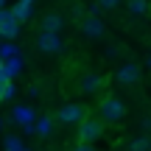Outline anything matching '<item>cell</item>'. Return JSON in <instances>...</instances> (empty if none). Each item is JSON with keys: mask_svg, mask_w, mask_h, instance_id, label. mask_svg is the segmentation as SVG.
Segmentation results:
<instances>
[{"mask_svg": "<svg viewBox=\"0 0 151 151\" xmlns=\"http://www.w3.org/2000/svg\"><path fill=\"white\" fill-rule=\"evenodd\" d=\"M98 112H101V120L118 123V120L126 115V109H123V101H120L118 95H104V101L98 104Z\"/></svg>", "mask_w": 151, "mask_h": 151, "instance_id": "1", "label": "cell"}, {"mask_svg": "<svg viewBox=\"0 0 151 151\" xmlns=\"http://www.w3.org/2000/svg\"><path fill=\"white\" fill-rule=\"evenodd\" d=\"M104 134V120L101 118H84L78 123V143H95Z\"/></svg>", "mask_w": 151, "mask_h": 151, "instance_id": "2", "label": "cell"}, {"mask_svg": "<svg viewBox=\"0 0 151 151\" xmlns=\"http://www.w3.org/2000/svg\"><path fill=\"white\" fill-rule=\"evenodd\" d=\"M84 118H87V106H84V104H76V101L65 104V106H62L59 112H56V120H59V123H65V126L81 123Z\"/></svg>", "mask_w": 151, "mask_h": 151, "instance_id": "3", "label": "cell"}, {"mask_svg": "<svg viewBox=\"0 0 151 151\" xmlns=\"http://www.w3.org/2000/svg\"><path fill=\"white\" fill-rule=\"evenodd\" d=\"M17 34H20V22L14 20V11L0 9V37L6 42H11V39H17Z\"/></svg>", "mask_w": 151, "mask_h": 151, "instance_id": "4", "label": "cell"}, {"mask_svg": "<svg viewBox=\"0 0 151 151\" xmlns=\"http://www.w3.org/2000/svg\"><path fill=\"white\" fill-rule=\"evenodd\" d=\"M115 81H118V87H134L137 81H140V67L132 65V62L120 65L118 70H115Z\"/></svg>", "mask_w": 151, "mask_h": 151, "instance_id": "5", "label": "cell"}, {"mask_svg": "<svg viewBox=\"0 0 151 151\" xmlns=\"http://www.w3.org/2000/svg\"><path fill=\"white\" fill-rule=\"evenodd\" d=\"M81 34H84L87 39H98V37H104V34H106V25H104L101 17L87 14L84 20H81Z\"/></svg>", "mask_w": 151, "mask_h": 151, "instance_id": "6", "label": "cell"}, {"mask_svg": "<svg viewBox=\"0 0 151 151\" xmlns=\"http://www.w3.org/2000/svg\"><path fill=\"white\" fill-rule=\"evenodd\" d=\"M37 48L42 50V53H59L62 48H65V39L59 37V34H39V39H37Z\"/></svg>", "mask_w": 151, "mask_h": 151, "instance_id": "7", "label": "cell"}, {"mask_svg": "<svg viewBox=\"0 0 151 151\" xmlns=\"http://www.w3.org/2000/svg\"><path fill=\"white\" fill-rule=\"evenodd\" d=\"M101 87H104V78H101L98 73H84V76L78 78V90L84 92V95H95Z\"/></svg>", "mask_w": 151, "mask_h": 151, "instance_id": "8", "label": "cell"}, {"mask_svg": "<svg viewBox=\"0 0 151 151\" xmlns=\"http://www.w3.org/2000/svg\"><path fill=\"white\" fill-rule=\"evenodd\" d=\"M11 120L20 123V126H28V123L37 120V112H34L31 106H14V109H11Z\"/></svg>", "mask_w": 151, "mask_h": 151, "instance_id": "9", "label": "cell"}, {"mask_svg": "<svg viewBox=\"0 0 151 151\" xmlns=\"http://www.w3.org/2000/svg\"><path fill=\"white\" fill-rule=\"evenodd\" d=\"M34 3L37 0H20V3H14V20L17 22H25V20H31V11H34Z\"/></svg>", "mask_w": 151, "mask_h": 151, "instance_id": "10", "label": "cell"}, {"mask_svg": "<svg viewBox=\"0 0 151 151\" xmlns=\"http://www.w3.org/2000/svg\"><path fill=\"white\" fill-rule=\"evenodd\" d=\"M62 25H65L62 14H45V17H42V31H45V34H59Z\"/></svg>", "mask_w": 151, "mask_h": 151, "instance_id": "11", "label": "cell"}, {"mask_svg": "<svg viewBox=\"0 0 151 151\" xmlns=\"http://www.w3.org/2000/svg\"><path fill=\"white\" fill-rule=\"evenodd\" d=\"M34 126H37V134H39V137H48L50 132H53V118H48V115H45V118H39Z\"/></svg>", "mask_w": 151, "mask_h": 151, "instance_id": "12", "label": "cell"}, {"mask_svg": "<svg viewBox=\"0 0 151 151\" xmlns=\"http://www.w3.org/2000/svg\"><path fill=\"white\" fill-rule=\"evenodd\" d=\"M3 148H6V151H25V143H22V137L9 134V137L3 140Z\"/></svg>", "mask_w": 151, "mask_h": 151, "instance_id": "13", "label": "cell"}, {"mask_svg": "<svg viewBox=\"0 0 151 151\" xmlns=\"http://www.w3.org/2000/svg\"><path fill=\"white\" fill-rule=\"evenodd\" d=\"M129 14H134V17L148 14V0H129Z\"/></svg>", "mask_w": 151, "mask_h": 151, "instance_id": "14", "label": "cell"}, {"mask_svg": "<svg viewBox=\"0 0 151 151\" xmlns=\"http://www.w3.org/2000/svg\"><path fill=\"white\" fill-rule=\"evenodd\" d=\"M14 56H20V50H17V45H11V42L0 45V62H9V59H14Z\"/></svg>", "mask_w": 151, "mask_h": 151, "instance_id": "15", "label": "cell"}, {"mask_svg": "<svg viewBox=\"0 0 151 151\" xmlns=\"http://www.w3.org/2000/svg\"><path fill=\"white\" fill-rule=\"evenodd\" d=\"M20 67H22V62H20V56H14V59H9V62H3V70L9 73V78H14V76L20 73Z\"/></svg>", "mask_w": 151, "mask_h": 151, "instance_id": "16", "label": "cell"}, {"mask_svg": "<svg viewBox=\"0 0 151 151\" xmlns=\"http://www.w3.org/2000/svg\"><path fill=\"white\" fill-rule=\"evenodd\" d=\"M129 151H148V140L146 137H134V140L129 143Z\"/></svg>", "mask_w": 151, "mask_h": 151, "instance_id": "17", "label": "cell"}, {"mask_svg": "<svg viewBox=\"0 0 151 151\" xmlns=\"http://www.w3.org/2000/svg\"><path fill=\"white\" fill-rule=\"evenodd\" d=\"M17 95V87H14V81H9V84L3 87V101H9V98H14Z\"/></svg>", "mask_w": 151, "mask_h": 151, "instance_id": "18", "label": "cell"}, {"mask_svg": "<svg viewBox=\"0 0 151 151\" xmlns=\"http://www.w3.org/2000/svg\"><path fill=\"white\" fill-rule=\"evenodd\" d=\"M28 98H39V95H42V87H39V84H28Z\"/></svg>", "mask_w": 151, "mask_h": 151, "instance_id": "19", "label": "cell"}, {"mask_svg": "<svg viewBox=\"0 0 151 151\" xmlns=\"http://www.w3.org/2000/svg\"><path fill=\"white\" fill-rule=\"evenodd\" d=\"M98 6H101V9H118L120 6V0H95Z\"/></svg>", "mask_w": 151, "mask_h": 151, "instance_id": "20", "label": "cell"}, {"mask_svg": "<svg viewBox=\"0 0 151 151\" xmlns=\"http://www.w3.org/2000/svg\"><path fill=\"white\" fill-rule=\"evenodd\" d=\"M73 151H95V148H92V146H90V143H78V146H76Z\"/></svg>", "mask_w": 151, "mask_h": 151, "instance_id": "21", "label": "cell"}, {"mask_svg": "<svg viewBox=\"0 0 151 151\" xmlns=\"http://www.w3.org/2000/svg\"><path fill=\"white\" fill-rule=\"evenodd\" d=\"M0 104H3V87H0Z\"/></svg>", "mask_w": 151, "mask_h": 151, "instance_id": "22", "label": "cell"}, {"mask_svg": "<svg viewBox=\"0 0 151 151\" xmlns=\"http://www.w3.org/2000/svg\"><path fill=\"white\" fill-rule=\"evenodd\" d=\"M0 9H6V0H0Z\"/></svg>", "mask_w": 151, "mask_h": 151, "instance_id": "23", "label": "cell"}, {"mask_svg": "<svg viewBox=\"0 0 151 151\" xmlns=\"http://www.w3.org/2000/svg\"><path fill=\"white\" fill-rule=\"evenodd\" d=\"M148 67H151V53H148Z\"/></svg>", "mask_w": 151, "mask_h": 151, "instance_id": "24", "label": "cell"}, {"mask_svg": "<svg viewBox=\"0 0 151 151\" xmlns=\"http://www.w3.org/2000/svg\"><path fill=\"white\" fill-rule=\"evenodd\" d=\"M148 151H151V140H148Z\"/></svg>", "mask_w": 151, "mask_h": 151, "instance_id": "25", "label": "cell"}, {"mask_svg": "<svg viewBox=\"0 0 151 151\" xmlns=\"http://www.w3.org/2000/svg\"><path fill=\"white\" fill-rule=\"evenodd\" d=\"M0 129H3V120H0Z\"/></svg>", "mask_w": 151, "mask_h": 151, "instance_id": "26", "label": "cell"}, {"mask_svg": "<svg viewBox=\"0 0 151 151\" xmlns=\"http://www.w3.org/2000/svg\"><path fill=\"white\" fill-rule=\"evenodd\" d=\"M0 65H3V62H0Z\"/></svg>", "mask_w": 151, "mask_h": 151, "instance_id": "27", "label": "cell"}]
</instances>
